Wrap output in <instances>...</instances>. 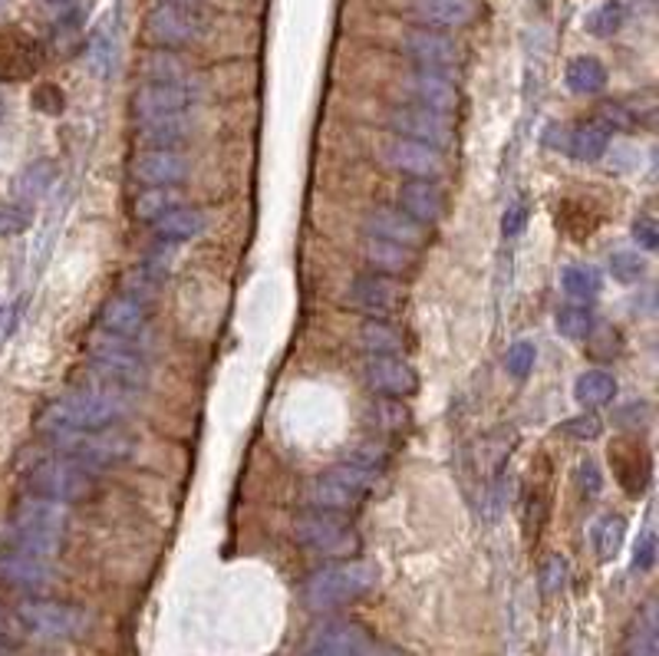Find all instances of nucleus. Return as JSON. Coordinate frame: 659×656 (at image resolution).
<instances>
[{
    "label": "nucleus",
    "mask_w": 659,
    "mask_h": 656,
    "mask_svg": "<svg viewBox=\"0 0 659 656\" xmlns=\"http://www.w3.org/2000/svg\"><path fill=\"white\" fill-rule=\"evenodd\" d=\"M129 416V400L125 390L86 383L59 400H50L43 413L36 416L40 433L46 436H69V433H96L122 423Z\"/></svg>",
    "instance_id": "f257e3e1"
},
{
    "label": "nucleus",
    "mask_w": 659,
    "mask_h": 656,
    "mask_svg": "<svg viewBox=\"0 0 659 656\" xmlns=\"http://www.w3.org/2000/svg\"><path fill=\"white\" fill-rule=\"evenodd\" d=\"M66 532H69V512H66V505L26 495L13 509L7 551L26 555V558H40V561H53L63 551Z\"/></svg>",
    "instance_id": "f03ea898"
},
{
    "label": "nucleus",
    "mask_w": 659,
    "mask_h": 656,
    "mask_svg": "<svg viewBox=\"0 0 659 656\" xmlns=\"http://www.w3.org/2000/svg\"><path fill=\"white\" fill-rule=\"evenodd\" d=\"M376 578H380V571H376L373 561H360V558L337 561L330 568L314 571L304 581L300 598H304L307 611H317V614L320 611H337V608H347V604L366 598L376 588Z\"/></svg>",
    "instance_id": "7ed1b4c3"
},
{
    "label": "nucleus",
    "mask_w": 659,
    "mask_h": 656,
    "mask_svg": "<svg viewBox=\"0 0 659 656\" xmlns=\"http://www.w3.org/2000/svg\"><path fill=\"white\" fill-rule=\"evenodd\" d=\"M26 492L56 505H79L99 492V479L89 466L69 456H50L26 472Z\"/></svg>",
    "instance_id": "20e7f679"
},
{
    "label": "nucleus",
    "mask_w": 659,
    "mask_h": 656,
    "mask_svg": "<svg viewBox=\"0 0 659 656\" xmlns=\"http://www.w3.org/2000/svg\"><path fill=\"white\" fill-rule=\"evenodd\" d=\"M86 353L96 367V380L99 386H112V390H135L145 386L149 380V367L139 357V350L122 340V337H109V334H92L86 340Z\"/></svg>",
    "instance_id": "39448f33"
},
{
    "label": "nucleus",
    "mask_w": 659,
    "mask_h": 656,
    "mask_svg": "<svg viewBox=\"0 0 659 656\" xmlns=\"http://www.w3.org/2000/svg\"><path fill=\"white\" fill-rule=\"evenodd\" d=\"M294 538L300 548L320 555V558H333V561H353L363 548L356 528L347 522V515H333V512H304L294 522Z\"/></svg>",
    "instance_id": "423d86ee"
},
{
    "label": "nucleus",
    "mask_w": 659,
    "mask_h": 656,
    "mask_svg": "<svg viewBox=\"0 0 659 656\" xmlns=\"http://www.w3.org/2000/svg\"><path fill=\"white\" fill-rule=\"evenodd\" d=\"M13 621L30 637H40V641H73L86 627V611L76 608V604H66V601L33 598V601H23L17 608Z\"/></svg>",
    "instance_id": "0eeeda50"
},
{
    "label": "nucleus",
    "mask_w": 659,
    "mask_h": 656,
    "mask_svg": "<svg viewBox=\"0 0 659 656\" xmlns=\"http://www.w3.org/2000/svg\"><path fill=\"white\" fill-rule=\"evenodd\" d=\"M53 446H59V456H69L83 466H119L125 459H132L135 442L119 429H96V433H69V436H56Z\"/></svg>",
    "instance_id": "6e6552de"
},
{
    "label": "nucleus",
    "mask_w": 659,
    "mask_h": 656,
    "mask_svg": "<svg viewBox=\"0 0 659 656\" xmlns=\"http://www.w3.org/2000/svg\"><path fill=\"white\" fill-rule=\"evenodd\" d=\"M389 129L393 135L399 139H413V142H422L429 149H449L455 145V125L449 116H439L432 109H422V106H399L389 112Z\"/></svg>",
    "instance_id": "1a4fd4ad"
},
{
    "label": "nucleus",
    "mask_w": 659,
    "mask_h": 656,
    "mask_svg": "<svg viewBox=\"0 0 659 656\" xmlns=\"http://www.w3.org/2000/svg\"><path fill=\"white\" fill-rule=\"evenodd\" d=\"M383 162L393 168V172H403L409 175L413 182H436L446 175V155L439 149H429L422 142H413V139H399V135H389L386 145H383Z\"/></svg>",
    "instance_id": "9d476101"
},
{
    "label": "nucleus",
    "mask_w": 659,
    "mask_h": 656,
    "mask_svg": "<svg viewBox=\"0 0 659 656\" xmlns=\"http://www.w3.org/2000/svg\"><path fill=\"white\" fill-rule=\"evenodd\" d=\"M191 102H195V92L188 89V83H158V79H149L145 86L135 89L132 112H135L139 122L172 119V116H182L185 109H191Z\"/></svg>",
    "instance_id": "9b49d317"
},
{
    "label": "nucleus",
    "mask_w": 659,
    "mask_h": 656,
    "mask_svg": "<svg viewBox=\"0 0 659 656\" xmlns=\"http://www.w3.org/2000/svg\"><path fill=\"white\" fill-rule=\"evenodd\" d=\"M145 30H149V40L158 46H188L201 33V17L178 3H158L145 17Z\"/></svg>",
    "instance_id": "f8f14e48"
},
{
    "label": "nucleus",
    "mask_w": 659,
    "mask_h": 656,
    "mask_svg": "<svg viewBox=\"0 0 659 656\" xmlns=\"http://www.w3.org/2000/svg\"><path fill=\"white\" fill-rule=\"evenodd\" d=\"M132 178L149 188H175L188 178V158L175 149H142L132 158Z\"/></svg>",
    "instance_id": "ddd939ff"
},
{
    "label": "nucleus",
    "mask_w": 659,
    "mask_h": 656,
    "mask_svg": "<svg viewBox=\"0 0 659 656\" xmlns=\"http://www.w3.org/2000/svg\"><path fill=\"white\" fill-rule=\"evenodd\" d=\"M363 383L389 400H406L419 390V376L403 357H370L363 363Z\"/></svg>",
    "instance_id": "4468645a"
},
{
    "label": "nucleus",
    "mask_w": 659,
    "mask_h": 656,
    "mask_svg": "<svg viewBox=\"0 0 659 656\" xmlns=\"http://www.w3.org/2000/svg\"><path fill=\"white\" fill-rule=\"evenodd\" d=\"M403 50L406 56L419 66V69H449L459 63V43L439 30H429V26H413L406 30L403 36Z\"/></svg>",
    "instance_id": "2eb2a0df"
},
{
    "label": "nucleus",
    "mask_w": 659,
    "mask_h": 656,
    "mask_svg": "<svg viewBox=\"0 0 659 656\" xmlns=\"http://www.w3.org/2000/svg\"><path fill=\"white\" fill-rule=\"evenodd\" d=\"M350 300H353L356 307H363L370 317L386 320V317H393V314L403 310V300H406V297H403V284H399L396 277H386V274L370 271V274H363V277L353 281Z\"/></svg>",
    "instance_id": "dca6fc26"
},
{
    "label": "nucleus",
    "mask_w": 659,
    "mask_h": 656,
    "mask_svg": "<svg viewBox=\"0 0 659 656\" xmlns=\"http://www.w3.org/2000/svg\"><path fill=\"white\" fill-rule=\"evenodd\" d=\"M40 43L17 26L0 30V83H23L40 69Z\"/></svg>",
    "instance_id": "f3484780"
},
{
    "label": "nucleus",
    "mask_w": 659,
    "mask_h": 656,
    "mask_svg": "<svg viewBox=\"0 0 659 656\" xmlns=\"http://www.w3.org/2000/svg\"><path fill=\"white\" fill-rule=\"evenodd\" d=\"M99 330L109 334V337H122V340H132L139 337L145 327H149V307L142 297L135 294H116L109 297L102 307H99Z\"/></svg>",
    "instance_id": "a211bd4d"
},
{
    "label": "nucleus",
    "mask_w": 659,
    "mask_h": 656,
    "mask_svg": "<svg viewBox=\"0 0 659 656\" xmlns=\"http://www.w3.org/2000/svg\"><path fill=\"white\" fill-rule=\"evenodd\" d=\"M406 89H409V96L416 99V106L432 109V112H439V116H452V112L459 109V102H462L459 86H455L446 73H439V69H416V73L406 79Z\"/></svg>",
    "instance_id": "6ab92c4d"
},
{
    "label": "nucleus",
    "mask_w": 659,
    "mask_h": 656,
    "mask_svg": "<svg viewBox=\"0 0 659 656\" xmlns=\"http://www.w3.org/2000/svg\"><path fill=\"white\" fill-rule=\"evenodd\" d=\"M363 228H366L370 238L393 241V244H403V248H413V251H419V248L429 241V231H426L419 221H413V218L403 215L399 208H386V205H383V208H373V211L366 215Z\"/></svg>",
    "instance_id": "aec40b11"
},
{
    "label": "nucleus",
    "mask_w": 659,
    "mask_h": 656,
    "mask_svg": "<svg viewBox=\"0 0 659 656\" xmlns=\"http://www.w3.org/2000/svg\"><path fill=\"white\" fill-rule=\"evenodd\" d=\"M370 647V637L360 624L353 621H337L320 627L307 644L300 656H360Z\"/></svg>",
    "instance_id": "412c9836"
},
{
    "label": "nucleus",
    "mask_w": 659,
    "mask_h": 656,
    "mask_svg": "<svg viewBox=\"0 0 659 656\" xmlns=\"http://www.w3.org/2000/svg\"><path fill=\"white\" fill-rule=\"evenodd\" d=\"M396 201H399L396 208L403 215H409L413 221H419L422 228L442 221V215H446V195L439 192L436 182H413L409 178L406 185H399V198Z\"/></svg>",
    "instance_id": "4be33fe9"
},
{
    "label": "nucleus",
    "mask_w": 659,
    "mask_h": 656,
    "mask_svg": "<svg viewBox=\"0 0 659 656\" xmlns=\"http://www.w3.org/2000/svg\"><path fill=\"white\" fill-rule=\"evenodd\" d=\"M611 466H614V475H617V482L624 485L627 495H644V492H647V482H650V456L644 452L640 442H634V439L614 442Z\"/></svg>",
    "instance_id": "5701e85b"
},
{
    "label": "nucleus",
    "mask_w": 659,
    "mask_h": 656,
    "mask_svg": "<svg viewBox=\"0 0 659 656\" xmlns=\"http://www.w3.org/2000/svg\"><path fill=\"white\" fill-rule=\"evenodd\" d=\"M413 13L429 30H459L479 17L475 0H413Z\"/></svg>",
    "instance_id": "b1692460"
},
{
    "label": "nucleus",
    "mask_w": 659,
    "mask_h": 656,
    "mask_svg": "<svg viewBox=\"0 0 659 656\" xmlns=\"http://www.w3.org/2000/svg\"><path fill=\"white\" fill-rule=\"evenodd\" d=\"M363 502V495H356L353 489H347L343 482H337L330 472L327 475H317L307 482L304 489V505L314 509V512H333V515H350L356 512Z\"/></svg>",
    "instance_id": "393cba45"
},
{
    "label": "nucleus",
    "mask_w": 659,
    "mask_h": 656,
    "mask_svg": "<svg viewBox=\"0 0 659 656\" xmlns=\"http://www.w3.org/2000/svg\"><path fill=\"white\" fill-rule=\"evenodd\" d=\"M363 254H366V261L376 274H386V277H396V281L419 267V251L393 244V241H380V238H366Z\"/></svg>",
    "instance_id": "a878e982"
},
{
    "label": "nucleus",
    "mask_w": 659,
    "mask_h": 656,
    "mask_svg": "<svg viewBox=\"0 0 659 656\" xmlns=\"http://www.w3.org/2000/svg\"><path fill=\"white\" fill-rule=\"evenodd\" d=\"M0 578L10 581L13 588H23V591H43L53 581V571H50V561L7 551L0 558Z\"/></svg>",
    "instance_id": "bb28decb"
},
{
    "label": "nucleus",
    "mask_w": 659,
    "mask_h": 656,
    "mask_svg": "<svg viewBox=\"0 0 659 656\" xmlns=\"http://www.w3.org/2000/svg\"><path fill=\"white\" fill-rule=\"evenodd\" d=\"M201 228H205V215H201L198 208H188V205L168 208L165 215H158V218L152 221V234H155L158 241H168V244L191 241Z\"/></svg>",
    "instance_id": "cd10ccee"
},
{
    "label": "nucleus",
    "mask_w": 659,
    "mask_h": 656,
    "mask_svg": "<svg viewBox=\"0 0 659 656\" xmlns=\"http://www.w3.org/2000/svg\"><path fill=\"white\" fill-rule=\"evenodd\" d=\"M356 340L370 357H399V350H403V334L380 317L363 320L356 330Z\"/></svg>",
    "instance_id": "c85d7f7f"
},
{
    "label": "nucleus",
    "mask_w": 659,
    "mask_h": 656,
    "mask_svg": "<svg viewBox=\"0 0 659 656\" xmlns=\"http://www.w3.org/2000/svg\"><path fill=\"white\" fill-rule=\"evenodd\" d=\"M512 449H515V433H508V439H505V429L488 433V436L475 446V469H479V475L495 479V475L505 469Z\"/></svg>",
    "instance_id": "c756f323"
},
{
    "label": "nucleus",
    "mask_w": 659,
    "mask_h": 656,
    "mask_svg": "<svg viewBox=\"0 0 659 656\" xmlns=\"http://www.w3.org/2000/svg\"><path fill=\"white\" fill-rule=\"evenodd\" d=\"M574 396H578V403L587 406V409L611 406V403L617 400V380H614V373L591 370V373H584V376L574 383Z\"/></svg>",
    "instance_id": "7c9ffc66"
},
{
    "label": "nucleus",
    "mask_w": 659,
    "mask_h": 656,
    "mask_svg": "<svg viewBox=\"0 0 659 656\" xmlns=\"http://www.w3.org/2000/svg\"><path fill=\"white\" fill-rule=\"evenodd\" d=\"M568 86L578 96H594L607 86V66L597 56H578L568 66Z\"/></svg>",
    "instance_id": "2f4dec72"
},
{
    "label": "nucleus",
    "mask_w": 659,
    "mask_h": 656,
    "mask_svg": "<svg viewBox=\"0 0 659 656\" xmlns=\"http://www.w3.org/2000/svg\"><path fill=\"white\" fill-rule=\"evenodd\" d=\"M182 139H188V125L182 122V116L139 122V142L145 149H175Z\"/></svg>",
    "instance_id": "473e14b6"
},
{
    "label": "nucleus",
    "mask_w": 659,
    "mask_h": 656,
    "mask_svg": "<svg viewBox=\"0 0 659 656\" xmlns=\"http://www.w3.org/2000/svg\"><path fill=\"white\" fill-rule=\"evenodd\" d=\"M607 145H611V132L601 122H594V119L581 122L574 129V135H571V152L578 158H584V162H597L607 152Z\"/></svg>",
    "instance_id": "72a5a7b5"
},
{
    "label": "nucleus",
    "mask_w": 659,
    "mask_h": 656,
    "mask_svg": "<svg viewBox=\"0 0 659 656\" xmlns=\"http://www.w3.org/2000/svg\"><path fill=\"white\" fill-rule=\"evenodd\" d=\"M182 205V195L175 192V188H145L139 198H135V205H132V215L139 218V221H155L158 215H165L168 208H178Z\"/></svg>",
    "instance_id": "f704fd0d"
},
{
    "label": "nucleus",
    "mask_w": 659,
    "mask_h": 656,
    "mask_svg": "<svg viewBox=\"0 0 659 656\" xmlns=\"http://www.w3.org/2000/svg\"><path fill=\"white\" fill-rule=\"evenodd\" d=\"M624 538H627V522L620 515L601 518L597 528H594V548H597L601 561H614L617 551L624 548Z\"/></svg>",
    "instance_id": "c9c22d12"
},
{
    "label": "nucleus",
    "mask_w": 659,
    "mask_h": 656,
    "mask_svg": "<svg viewBox=\"0 0 659 656\" xmlns=\"http://www.w3.org/2000/svg\"><path fill=\"white\" fill-rule=\"evenodd\" d=\"M561 284H564V294L574 297V300H591V297L601 294V274L591 264H571L564 271Z\"/></svg>",
    "instance_id": "e433bc0d"
},
{
    "label": "nucleus",
    "mask_w": 659,
    "mask_h": 656,
    "mask_svg": "<svg viewBox=\"0 0 659 656\" xmlns=\"http://www.w3.org/2000/svg\"><path fill=\"white\" fill-rule=\"evenodd\" d=\"M558 330L568 337V340H584V337H591V330H594V314L584 307V304H568V307H561L558 310Z\"/></svg>",
    "instance_id": "4c0bfd02"
},
{
    "label": "nucleus",
    "mask_w": 659,
    "mask_h": 656,
    "mask_svg": "<svg viewBox=\"0 0 659 656\" xmlns=\"http://www.w3.org/2000/svg\"><path fill=\"white\" fill-rule=\"evenodd\" d=\"M624 20H627L624 3H620V0H607V3H601V7L587 17V30H591L594 36H611V33H617V30L624 26Z\"/></svg>",
    "instance_id": "58836bf2"
},
{
    "label": "nucleus",
    "mask_w": 659,
    "mask_h": 656,
    "mask_svg": "<svg viewBox=\"0 0 659 656\" xmlns=\"http://www.w3.org/2000/svg\"><path fill=\"white\" fill-rule=\"evenodd\" d=\"M627 656H657V614H653V604H647L644 621H637V631L627 641Z\"/></svg>",
    "instance_id": "ea45409f"
},
{
    "label": "nucleus",
    "mask_w": 659,
    "mask_h": 656,
    "mask_svg": "<svg viewBox=\"0 0 659 656\" xmlns=\"http://www.w3.org/2000/svg\"><path fill=\"white\" fill-rule=\"evenodd\" d=\"M330 475H333L337 482H343L347 489H353L356 495H366V492L376 485V479H380V472H373V469H363V466H353V462L330 469Z\"/></svg>",
    "instance_id": "a19ab883"
},
{
    "label": "nucleus",
    "mask_w": 659,
    "mask_h": 656,
    "mask_svg": "<svg viewBox=\"0 0 659 656\" xmlns=\"http://www.w3.org/2000/svg\"><path fill=\"white\" fill-rule=\"evenodd\" d=\"M594 122H601L607 132H627V129L637 125L634 112H630L627 106H620V102H604V106L597 109V119H594Z\"/></svg>",
    "instance_id": "79ce46f5"
},
{
    "label": "nucleus",
    "mask_w": 659,
    "mask_h": 656,
    "mask_svg": "<svg viewBox=\"0 0 659 656\" xmlns=\"http://www.w3.org/2000/svg\"><path fill=\"white\" fill-rule=\"evenodd\" d=\"M535 357H538L535 343L521 340V343H515V347L505 353V370H508L515 380H525V376L531 373V367H535Z\"/></svg>",
    "instance_id": "37998d69"
},
{
    "label": "nucleus",
    "mask_w": 659,
    "mask_h": 656,
    "mask_svg": "<svg viewBox=\"0 0 659 656\" xmlns=\"http://www.w3.org/2000/svg\"><path fill=\"white\" fill-rule=\"evenodd\" d=\"M33 221V211L26 205H3L0 201V238L23 234Z\"/></svg>",
    "instance_id": "c03bdc74"
},
{
    "label": "nucleus",
    "mask_w": 659,
    "mask_h": 656,
    "mask_svg": "<svg viewBox=\"0 0 659 656\" xmlns=\"http://www.w3.org/2000/svg\"><path fill=\"white\" fill-rule=\"evenodd\" d=\"M568 584V561L561 555H551L545 565H541V588L545 594H554Z\"/></svg>",
    "instance_id": "a18cd8bd"
},
{
    "label": "nucleus",
    "mask_w": 659,
    "mask_h": 656,
    "mask_svg": "<svg viewBox=\"0 0 659 656\" xmlns=\"http://www.w3.org/2000/svg\"><path fill=\"white\" fill-rule=\"evenodd\" d=\"M611 274H614L617 281H624V284H634V281H640V274H644V261H640L637 254H630V251H620V254L611 258Z\"/></svg>",
    "instance_id": "49530a36"
},
{
    "label": "nucleus",
    "mask_w": 659,
    "mask_h": 656,
    "mask_svg": "<svg viewBox=\"0 0 659 656\" xmlns=\"http://www.w3.org/2000/svg\"><path fill=\"white\" fill-rule=\"evenodd\" d=\"M33 106H36L40 112H46V116H59L63 106H66V99H63L59 86H53V83H40V86L33 89Z\"/></svg>",
    "instance_id": "de8ad7c7"
},
{
    "label": "nucleus",
    "mask_w": 659,
    "mask_h": 656,
    "mask_svg": "<svg viewBox=\"0 0 659 656\" xmlns=\"http://www.w3.org/2000/svg\"><path fill=\"white\" fill-rule=\"evenodd\" d=\"M568 436H578V439H597L604 433V423L594 416V413H584V416H574L561 426Z\"/></svg>",
    "instance_id": "09e8293b"
},
{
    "label": "nucleus",
    "mask_w": 659,
    "mask_h": 656,
    "mask_svg": "<svg viewBox=\"0 0 659 656\" xmlns=\"http://www.w3.org/2000/svg\"><path fill=\"white\" fill-rule=\"evenodd\" d=\"M53 175H56V172H53V165H50L46 158H40L33 168H26V172H23V178H20V188L26 192V188L33 185V192H43V188L53 182Z\"/></svg>",
    "instance_id": "8fccbe9b"
},
{
    "label": "nucleus",
    "mask_w": 659,
    "mask_h": 656,
    "mask_svg": "<svg viewBox=\"0 0 659 656\" xmlns=\"http://www.w3.org/2000/svg\"><path fill=\"white\" fill-rule=\"evenodd\" d=\"M657 565V538H653V532H647L640 542H637V551H634V568H640V571H650Z\"/></svg>",
    "instance_id": "3c124183"
},
{
    "label": "nucleus",
    "mask_w": 659,
    "mask_h": 656,
    "mask_svg": "<svg viewBox=\"0 0 659 656\" xmlns=\"http://www.w3.org/2000/svg\"><path fill=\"white\" fill-rule=\"evenodd\" d=\"M528 225V205H512L508 211H505V218H502V231H505V238H515L521 228Z\"/></svg>",
    "instance_id": "603ef678"
},
{
    "label": "nucleus",
    "mask_w": 659,
    "mask_h": 656,
    "mask_svg": "<svg viewBox=\"0 0 659 656\" xmlns=\"http://www.w3.org/2000/svg\"><path fill=\"white\" fill-rule=\"evenodd\" d=\"M17 650V621L0 608V656H13Z\"/></svg>",
    "instance_id": "864d4df0"
},
{
    "label": "nucleus",
    "mask_w": 659,
    "mask_h": 656,
    "mask_svg": "<svg viewBox=\"0 0 659 656\" xmlns=\"http://www.w3.org/2000/svg\"><path fill=\"white\" fill-rule=\"evenodd\" d=\"M634 238L640 241V248H647V251H657L659 248V228L653 218H640L637 225H634Z\"/></svg>",
    "instance_id": "5fc2aeb1"
},
{
    "label": "nucleus",
    "mask_w": 659,
    "mask_h": 656,
    "mask_svg": "<svg viewBox=\"0 0 659 656\" xmlns=\"http://www.w3.org/2000/svg\"><path fill=\"white\" fill-rule=\"evenodd\" d=\"M578 482H581L584 495H597V492L604 489V479H601V469H597L594 462H584V466L578 469Z\"/></svg>",
    "instance_id": "6e6d98bb"
},
{
    "label": "nucleus",
    "mask_w": 659,
    "mask_h": 656,
    "mask_svg": "<svg viewBox=\"0 0 659 656\" xmlns=\"http://www.w3.org/2000/svg\"><path fill=\"white\" fill-rule=\"evenodd\" d=\"M10 327H13V307H3L0 310V340L10 334Z\"/></svg>",
    "instance_id": "4d7b16f0"
},
{
    "label": "nucleus",
    "mask_w": 659,
    "mask_h": 656,
    "mask_svg": "<svg viewBox=\"0 0 659 656\" xmlns=\"http://www.w3.org/2000/svg\"><path fill=\"white\" fill-rule=\"evenodd\" d=\"M360 656H403L399 650H393V647H366Z\"/></svg>",
    "instance_id": "13d9d810"
},
{
    "label": "nucleus",
    "mask_w": 659,
    "mask_h": 656,
    "mask_svg": "<svg viewBox=\"0 0 659 656\" xmlns=\"http://www.w3.org/2000/svg\"><path fill=\"white\" fill-rule=\"evenodd\" d=\"M46 7H53V10H66V7H73L76 0H43Z\"/></svg>",
    "instance_id": "bf43d9fd"
}]
</instances>
